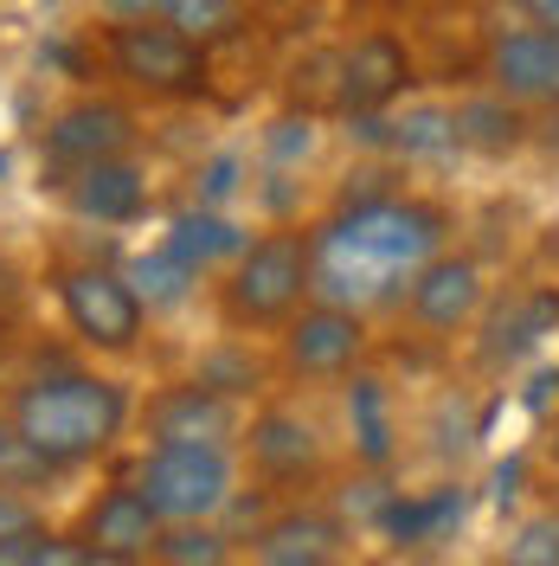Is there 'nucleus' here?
<instances>
[{"label":"nucleus","instance_id":"f257e3e1","mask_svg":"<svg viewBox=\"0 0 559 566\" xmlns=\"http://www.w3.org/2000/svg\"><path fill=\"white\" fill-rule=\"evenodd\" d=\"M451 239V212L412 200V193H373L341 207L328 226L309 232V264H315V303H341V310H380L405 303V283Z\"/></svg>","mask_w":559,"mask_h":566},{"label":"nucleus","instance_id":"f03ea898","mask_svg":"<svg viewBox=\"0 0 559 566\" xmlns=\"http://www.w3.org/2000/svg\"><path fill=\"white\" fill-rule=\"evenodd\" d=\"M7 419L20 431V444L33 451L45 470H71V463L104 458L129 424V392L91 374V367H45L33 380H20Z\"/></svg>","mask_w":559,"mask_h":566},{"label":"nucleus","instance_id":"7ed1b4c3","mask_svg":"<svg viewBox=\"0 0 559 566\" xmlns=\"http://www.w3.org/2000/svg\"><path fill=\"white\" fill-rule=\"evenodd\" d=\"M315 296L309 232H264L225 271V322L232 328H289V316Z\"/></svg>","mask_w":559,"mask_h":566},{"label":"nucleus","instance_id":"20e7f679","mask_svg":"<svg viewBox=\"0 0 559 566\" xmlns=\"http://www.w3.org/2000/svg\"><path fill=\"white\" fill-rule=\"evenodd\" d=\"M136 490L168 528H187L212 522L239 495V463L225 444H148V458L136 463Z\"/></svg>","mask_w":559,"mask_h":566},{"label":"nucleus","instance_id":"39448f33","mask_svg":"<svg viewBox=\"0 0 559 566\" xmlns=\"http://www.w3.org/2000/svg\"><path fill=\"white\" fill-rule=\"evenodd\" d=\"M59 310H65L71 335L97 354H129L148 328V310L129 290V277L104 271V264H71L59 277Z\"/></svg>","mask_w":559,"mask_h":566},{"label":"nucleus","instance_id":"423d86ee","mask_svg":"<svg viewBox=\"0 0 559 566\" xmlns=\"http://www.w3.org/2000/svg\"><path fill=\"white\" fill-rule=\"evenodd\" d=\"M109 65H116V77H129L136 91L187 97V91L207 84V45L180 39L168 20H148V27H109Z\"/></svg>","mask_w":559,"mask_h":566},{"label":"nucleus","instance_id":"0eeeda50","mask_svg":"<svg viewBox=\"0 0 559 566\" xmlns=\"http://www.w3.org/2000/svg\"><path fill=\"white\" fill-rule=\"evenodd\" d=\"M367 354V316L341 303H303L283 328V367L296 380H354Z\"/></svg>","mask_w":559,"mask_h":566},{"label":"nucleus","instance_id":"6e6552de","mask_svg":"<svg viewBox=\"0 0 559 566\" xmlns=\"http://www.w3.org/2000/svg\"><path fill=\"white\" fill-rule=\"evenodd\" d=\"M129 142H136L129 109L109 104V97H77V104H65L52 123H45V161L71 180V175H84V168L123 161Z\"/></svg>","mask_w":559,"mask_h":566},{"label":"nucleus","instance_id":"1a4fd4ad","mask_svg":"<svg viewBox=\"0 0 559 566\" xmlns=\"http://www.w3.org/2000/svg\"><path fill=\"white\" fill-rule=\"evenodd\" d=\"M483 303H489V277L463 251H437L419 277L405 283V316L419 322L424 335H463L483 316Z\"/></svg>","mask_w":559,"mask_h":566},{"label":"nucleus","instance_id":"9d476101","mask_svg":"<svg viewBox=\"0 0 559 566\" xmlns=\"http://www.w3.org/2000/svg\"><path fill=\"white\" fill-rule=\"evenodd\" d=\"M161 534H168V522L148 509V495H141L136 483L97 490L91 509H84V522H77V541H84L91 554H109V560H148V554L161 547Z\"/></svg>","mask_w":559,"mask_h":566},{"label":"nucleus","instance_id":"9b49d317","mask_svg":"<svg viewBox=\"0 0 559 566\" xmlns=\"http://www.w3.org/2000/svg\"><path fill=\"white\" fill-rule=\"evenodd\" d=\"M148 431L155 444H225L239 438V399L212 392L207 380H180V387L148 399Z\"/></svg>","mask_w":559,"mask_h":566},{"label":"nucleus","instance_id":"f8f14e48","mask_svg":"<svg viewBox=\"0 0 559 566\" xmlns=\"http://www.w3.org/2000/svg\"><path fill=\"white\" fill-rule=\"evenodd\" d=\"M489 84L508 104H559V39L540 27H515L489 45Z\"/></svg>","mask_w":559,"mask_h":566},{"label":"nucleus","instance_id":"ddd939ff","mask_svg":"<svg viewBox=\"0 0 559 566\" xmlns=\"http://www.w3.org/2000/svg\"><path fill=\"white\" fill-rule=\"evenodd\" d=\"M405 84H412V59H405L399 39L367 33L348 45V59H341V109L348 116H380V109H392Z\"/></svg>","mask_w":559,"mask_h":566},{"label":"nucleus","instance_id":"4468645a","mask_svg":"<svg viewBox=\"0 0 559 566\" xmlns=\"http://www.w3.org/2000/svg\"><path fill=\"white\" fill-rule=\"evenodd\" d=\"M251 444V470L257 476H271V483H303L315 463H321V444H315L309 419H296V412H283V406H264L245 431Z\"/></svg>","mask_w":559,"mask_h":566},{"label":"nucleus","instance_id":"2eb2a0df","mask_svg":"<svg viewBox=\"0 0 559 566\" xmlns=\"http://www.w3.org/2000/svg\"><path fill=\"white\" fill-rule=\"evenodd\" d=\"M65 200L77 219H97V226H129L141 219L148 207V175H141L136 161L123 155V161H104V168H84V175L65 180Z\"/></svg>","mask_w":559,"mask_h":566},{"label":"nucleus","instance_id":"dca6fc26","mask_svg":"<svg viewBox=\"0 0 559 566\" xmlns=\"http://www.w3.org/2000/svg\"><path fill=\"white\" fill-rule=\"evenodd\" d=\"M161 245L175 251L193 277H207L212 264H239V251H245L251 239L232 226V219H225V212L187 207V212H175V219H168V239H161Z\"/></svg>","mask_w":559,"mask_h":566},{"label":"nucleus","instance_id":"f3484780","mask_svg":"<svg viewBox=\"0 0 559 566\" xmlns=\"http://www.w3.org/2000/svg\"><path fill=\"white\" fill-rule=\"evenodd\" d=\"M547 335H559V290H521L502 316H495L489 328V360H521V354H534Z\"/></svg>","mask_w":559,"mask_h":566},{"label":"nucleus","instance_id":"a211bd4d","mask_svg":"<svg viewBox=\"0 0 559 566\" xmlns=\"http://www.w3.org/2000/svg\"><path fill=\"white\" fill-rule=\"evenodd\" d=\"M527 142V109L508 97H463L456 104V148H476V155H515Z\"/></svg>","mask_w":559,"mask_h":566},{"label":"nucleus","instance_id":"6ab92c4d","mask_svg":"<svg viewBox=\"0 0 559 566\" xmlns=\"http://www.w3.org/2000/svg\"><path fill=\"white\" fill-rule=\"evenodd\" d=\"M348 431H354V451L367 470H386L392 463V399L373 374H354L348 380Z\"/></svg>","mask_w":559,"mask_h":566},{"label":"nucleus","instance_id":"aec40b11","mask_svg":"<svg viewBox=\"0 0 559 566\" xmlns=\"http://www.w3.org/2000/svg\"><path fill=\"white\" fill-rule=\"evenodd\" d=\"M392 129V155H405V161H444L456 155V104H412L399 123H386Z\"/></svg>","mask_w":559,"mask_h":566},{"label":"nucleus","instance_id":"412c9836","mask_svg":"<svg viewBox=\"0 0 559 566\" xmlns=\"http://www.w3.org/2000/svg\"><path fill=\"white\" fill-rule=\"evenodd\" d=\"M123 277H129V290L141 296V310H148V316H155V310H180V303L193 296V283H200L168 245L141 251V258L129 264V271H123Z\"/></svg>","mask_w":559,"mask_h":566},{"label":"nucleus","instance_id":"4be33fe9","mask_svg":"<svg viewBox=\"0 0 559 566\" xmlns=\"http://www.w3.org/2000/svg\"><path fill=\"white\" fill-rule=\"evenodd\" d=\"M451 515H463V495L437 490V495H405V502H386V534L405 547V541H431Z\"/></svg>","mask_w":559,"mask_h":566},{"label":"nucleus","instance_id":"5701e85b","mask_svg":"<svg viewBox=\"0 0 559 566\" xmlns=\"http://www.w3.org/2000/svg\"><path fill=\"white\" fill-rule=\"evenodd\" d=\"M495 566H559V509L521 515V522L508 528V541H502Z\"/></svg>","mask_w":559,"mask_h":566},{"label":"nucleus","instance_id":"b1692460","mask_svg":"<svg viewBox=\"0 0 559 566\" xmlns=\"http://www.w3.org/2000/svg\"><path fill=\"white\" fill-rule=\"evenodd\" d=\"M155 560L161 566H232V541L212 528V522H187V528L161 534Z\"/></svg>","mask_w":559,"mask_h":566},{"label":"nucleus","instance_id":"393cba45","mask_svg":"<svg viewBox=\"0 0 559 566\" xmlns=\"http://www.w3.org/2000/svg\"><path fill=\"white\" fill-rule=\"evenodd\" d=\"M180 39H193V45H212V39L239 33V0H168V13H161Z\"/></svg>","mask_w":559,"mask_h":566},{"label":"nucleus","instance_id":"a878e982","mask_svg":"<svg viewBox=\"0 0 559 566\" xmlns=\"http://www.w3.org/2000/svg\"><path fill=\"white\" fill-rule=\"evenodd\" d=\"M257 554L264 560L271 554H335V528L321 515H283V522H271L257 534Z\"/></svg>","mask_w":559,"mask_h":566},{"label":"nucleus","instance_id":"bb28decb","mask_svg":"<svg viewBox=\"0 0 559 566\" xmlns=\"http://www.w3.org/2000/svg\"><path fill=\"white\" fill-rule=\"evenodd\" d=\"M45 463L20 444V431H13V419L0 412V483H27V476H39Z\"/></svg>","mask_w":559,"mask_h":566},{"label":"nucleus","instance_id":"cd10ccee","mask_svg":"<svg viewBox=\"0 0 559 566\" xmlns=\"http://www.w3.org/2000/svg\"><path fill=\"white\" fill-rule=\"evenodd\" d=\"M27 566H91V547H84L77 534H52V528H39L33 560H27Z\"/></svg>","mask_w":559,"mask_h":566},{"label":"nucleus","instance_id":"c85d7f7f","mask_svg":"<svg viewBox=\"0 0 559 566\" xmlns=\"http://www.w3.org/2000/svg\"><path fill=\"white\" fill-rule=\"evenodd\" d=\"M33 528H45L39 509H33V495L20 490V483H0V541H7V534H33Z\"/></svg>","mask_w":559,"mask_h":566},{"label":"nucleus","instance_id":"c756f323","mask_svg":"<svg viewBox=\"0 0 559 566\" xmlns=\"http://www.w3.org/2000/svg\"><path fill=\"white\" fill-rule=\"evenodd\" d=\"M91 7L104 13L109 27H148V20L168 13V0H91Z\"/></svg>","mask_w":559,"mask_h":566},{"label":"nucleus","instance_id":"7c9ffc66","mask_svg":"<svg viewBox=\"0 0 559 566\" xmlns=\"http://www.w3.org/2000/svg\"><path fill=\"white\" fill-rule=\"evenodd\" d=\"M309 123H277V136H271V155L277 161H289V155H309Z\"/></svg>","mask_w":559,"mask_h":566},{"label":"nucleus","instance_id":"2f4dec72","mask_svg":"<svg viewBox=\"0 0 559 566\" xmlns=\"http://www.w3.org/2000/svg\"><path fill=\"white\" fill-rule=\"evenodd\" d=\"M521 13H527V27H540V33L559 39V0H521Z\"/></svg>","mask_w":559,"mask_h":566},{"label":"nucleus","instance_id":"473e14b6","mask_svg":"<svg viewBox=\"0 0 559 566\" xmlns=\"http://www.w3.org/2000/svg\"><path fill=\"white\" fill-rule=\"evenodd\" d=\"M33 541H39V528L33 534H7V541H0V566H27L33 560Z\"/></svg>","mask_w":559,"mask_h":566},{"label":"nucleus","instance_id":"72a5a7b5","mask_svg":"<svg viewBox=\"0 0 559 566\" xmlns=\"http://www.w3.org/2000/svg\"><path fill=\"white\" fill-rule=\"evenodd\" d=\"M264 566H335V554H271Z\"/></svg>","mask_w":559,"mask_h":566},{"label":"nucleus","instance_id":"f704fd0d","mask_svg":"<svg viewBox=\"0 0 559 566\" xmlns=\"http://www.w3.org/2000/svg\"><path fill=\"white\" fill-rule=\"evenodd\" d=\"M91 566H141V560H109V554H91Z\"/></svg>","mask_w":559,"mask_h":566},{"label":"nucleus","instance_id":"c9c22d12","mask_svg":"<svg viewBox=\"0 0 559 566\" xmlns=\"http://www.w3.org/2000/svg\"><path fill=\"white\" fill-rule=\"evenodd\" d=\"M553 463H559V424H553Z\"/></svg>","mask_w":559,"mask_h":566}]
</instances>
